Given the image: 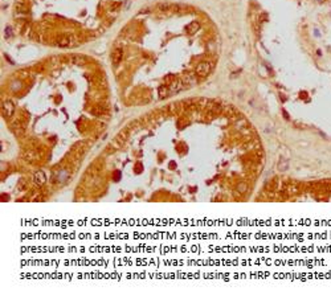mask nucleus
I'll list each match as a JSON object with an SVG mask.
<instances>
[{
    "instance_id": "f257e3e1",
    "label": "nucleus",
    "mask_w": 331,
    "mask_h": 295,
    "mask_svg": "<svg viewBox=\"0 0 331 295\" xmlns=\"http://www.w3.org/2000/svg\"><path fill=\"white\" fill-rule=\"evenodd\" d=\"M212 68H213V64L211 61H201L200 64H197L195 73L197 74V77H207L212 72Z\"/></svg>"
},
{
    "instance_id": "f03ea898",
    "label": "nucleus",
    "mask_w": 331,
    "mask_h": 295,
    "mask_svg": "<svg viewBox=\"0 0 331 295\" xmlns=\"http://www.w3.org/2000/svg\"><path fill=\"white\" fill-rule=\"evenodd\" d=\"M129 131H130V126H127L126 129H123L119 134H117V136L114 138V140L111 142V146H114L115 148H121L123 144L126 143L127 136H129Z\"/></svg>"
},
{
    "instance_id": "7ed1b4c3",
    "label": "nucleus",
    "mask_w": 331,
    "mask_h": 295,
    "mask_svg": "<svg viewBox=\"0 0 331 295\" xmlns=\"http://www.w3.org/2000/svg\"><path fill=\"white\" fill-rule=\"evenodd\" d=\"M56 44L61 48L72 46L76 44V37H73L72 34H60V36L56 38Z\"/></svg>"
},
{
    "instance_id": "20e7f679",
    "label": "nucleus",
    "mask_w": 331,
    "mask_h": 295,
    "mask_svg": "<svg viewBox=\"0 0 331 295\" xmlns=\"http://www.w3.org/2000/svg\"><path fill=\"white\" fill-rule=\"evenodd\" d=\"M185 87H188V86L185 85V83H184L182 80H175L174 82L171 83V85H168L170 93H172V94L179 93V91H182L183 89H185Z\"/></svg>"
},
{
    "instance_id": "39448f33",
    "label": "nucleus",
    "mask_w": 331,
    "mask_h": 295,
    "mask_svg": "<svg viewBox=\"0 0 331 295\" xmlns=\"http://www.w3.org/2000/svg\"><path fill=\"white\" fill-rule=\"evenodd\" d=\"M298 192H299V187H298V184H294V183L286 184V185L284 187V191H282V193H284V196H285V197L297 195Z\"/></svg>"
},
{
    "instance_id": "423d86ee",
    "label": "nucleus",
    "mask_w": 331,
    "mask_h": 295,
    "mask_svg": "<svg viewBox=\"0 0 331 295\" xmlns=\"http://www.w3.org/2000/svg\"><path fill=\"white\" fill-rule=\"evenodd\" d=\"M13 113H15V105H13V102H11V101H4L3 102V114H4V117L11 118L13 115Z\"/></svg>"
},
{
    "instance_id": "0eeeda50",
    "label": "nucleus",
    "mask_w": 331,
    "mask_h": 295,
    "mask_svg": "<svg viewBox=\"0 0 331 295\" xmlns=\"http://www.w3.org/2000/svg\"><path fill=\"white\" fill-rule=\"evenodd\" d=\"M182 81L185 83L187 86H192V85H196L197 83V74L195 73H185L184 76L182 77Z\"/></svg>"
},
{
    "instance_id": "6e6552de",
    "label": "nucleus",
    "mask_w": 331,
    "mask_h": 295,
    "mask_svg": "<svg viewBox=\"0 0 331 295\" xmlns=\"http://www.w3.org/2000/svg\"><path fill=\"white\" fill-rule=\"evenodd\" d=\"M123 58V50L121 49V48H117V49H114L113 50V53H111V62L114 65H118L119 62L122 61Z\"/></svg>"
},
{
    "instance_id": "1a4fd4ad",
    "label": "nucleus",
    "mask_w": 331,
    "mask_h": 295,
    "mask_svg": "<svg viewBox=\"0 0 331 295\" xmlns=\"http://www.w3.org/2000/svg\"><path fill=\"white\" fill-rule=\"evenodd\" d=\"M278 187H280V179L274 177V179H272L266 185H265V189H266L268 192H277Z\"/></svg>"
},
{
    "instance_id": "9d476101",
    "label": "nucleus",
    "mask_w": 331,
    "mask_h": 295,
    "mask_svg": "<svg viewBox=\"0 0 331 295\" xmlns=\"http://www.w3.org/2000/svg\"><path fill=\"white\" fill-rule=\"evenodd\" d=\"M33 180H34V183H36L37 185H44L45 181H46L45 172H44V171H37V172L34 173V176H33Z\"/></svg>"
},
{
    "instance_id": "9b49d317",
    "label": "nucleus",
    "mask_w": 331,
    "mask_h": 295,
    "mask_svg": "<svg viewBox=\"0 0 331 295\" xmlns=\"http://www.w3.org/2000/svg\"><path fill=\"white\" fill-rule=\"evenodd\" d=\"M199 29H200V24H199L197 21H193V23L188 24L187 27H185V30H187L188 33H195V32H197Z\"/></svg>"
},
{
    "instance_id": "f8f14e48",
    "label": "nucleus",
    "mask_w": 331,
    "mask_h": 295,
    "mask_svg": "<svg viewBox=\"0 0 331 295\" xmlns=\"http://www.w3.org/2000/svg\"><path fill=\"white\" fill-rule=\"evenodd\" d=\"M248 185H246V183L245 181H241V183H238L237 185H236V191L240 193V195H244V193L248 192Z\"/></svg>"
},
{
    "instance_id": "ddd939ff",
    "label": "nucleus",
    "mask_w": 331,
    "mask_h": 295,
    "mask_svg": "<svg viewBox=\"0 0 331 295\" xmlns=\"http://www.w3.org/2000/svg\"><path fill=\"white\" fill-rule=\"evenodd\" d=\"M158 93H159V97H160V98H166L167 95L170 94V89H168V86L167 85H163V86H160L158 89Z\"/></svg>"
},
{
    "instance_id": "4468645a",
    "label": "nucleus",
    "mask_w": 331,
    "mask_h": 295,
    "mask_svg": "<svg viewBox=\"0 0 331 295\" xmlns=\"http://www.w3.org/2000/svg\"><path fill=\"white\" fill-rule=\"evenodd\" d=\"M277 167H278V169L280 171H286L289 168V160L288 159H281L280 161H278Z\"/></svg>"
},
{
    "instance_id": "2eb2a0df",
    "label": "nucleus",
    "mask_w": 331,
    "mask_h": 295,
    "mask_svg": "<svg viewBox=\"0 0 331 295\" xmlns=\"http://www.w3.org/2000/svg\"><path fill=\"white\" fill-rule=\"evenodd\" d=\"M91 111H93V114H95V115H101V114L106 113V107L105 106H97L95 109H93Z\"/></svg>"
},
{
    "instance_id": "dca6fc26",
    "label": "nucleus",
    "mask_w": 331,
    "mask_h": 295,
    "mask_svg": "<svg viewBox=\"0 0 331 295\" xmlns=\"http://www.w3.org/2000/svg\"><path fill=\"white\" fill-rule=\"evenodd\" d=\"M174 81H175V76H174V74H168V76H166L164 78H163V82H164L167 86L171 85Z\"/></svg>"
},
{
    "instance_id": "f3484780",
    "label": "nucleus",
    "mask_w": 331,
    "mask_h": 295,
    "mask_svg": "<svg viewBox=\"0 0 331 295\" xmlns=\"http://www.w3.org/2000/svg\"><path fill=\"white\" fill-rule=\"evenodd\" d=\"M113 179L115 180V181H118V180L121 179V172H119V171H115V172H114V175H113Z\"/></svg>"
},
{
    "instance_id": "a211bd4d",
    "label": "nucleus",
    "mask_w": 331,
    "mask_h": 295,
    "mask_svg": "<svg viewBox=\"0 0 331 295\" xmlns=\"http://www.w3.org/2000/svg\"><path fill=\"white\" fill-rule=\"evenodd\" d=\"M11 36V28H7L6 29V37H10Z\"/></svg>"
},
{
    "instance_id": "6ab92c4d",
    "label": "nucleus",
    "mask_w": 331,
    "mask_h": 295,
    "mask_svg": "<svg viewBox=\"0 0 331 295\" xmlns=\"http://www.w3.org/2000/svg\"><path fill=\"white\" fill-rule=\"evenodd\" d=\"M282 114H284V117L286 118V119H288V118H289V114H288V113H286V111H285V110H284V111H282Z\"/></svg>"
}]
</instances>
